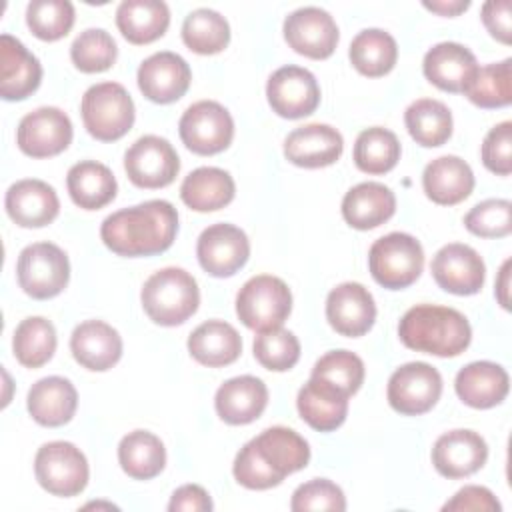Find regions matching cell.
I'll list each match as a JSON object with an SVG mask.
<instances>
[{"label":"cell","instance_id":"44","mask_svg":"<svg viewBox=\"0 0 512 512\" xmlns=\"http://www.w3.org/2000/svg\"><path fill=\"white\" fill-rule=\"evenodd\" d=\"M118 56L114 38L104 28H88L70 46V58L80 72L96 74L108 70Z\"/></svg>","mask_w":512,"mask_h":512},{"label":"cell","instance_id":"18","mask_svg":"<svg viewBox=\"0 0 512 512\" xmlns=\"http://www.w3.org/2000/svg\"><path fill=\"white\" fill-rule=\"evenodd\" d=\"M136 78L140 92L148 100L156 104H170L186 94L192 72L180 54L164 50L142 60Z\"/></svg>","mask_w":512,"mask_h":512},{"label":"cell","instance_id":"3","mask_svg":"<svg viewBox=\"0 0 512 512\" xmlns=\"http://www.w3.org/2000/svg\"><path fill=\"white\" fill-rule=\"evenodd\" d=\"M398 336L410 350L452 358L468 348L472 328L466 316L454 308L418 304L400 318Z\"/></svg>","mask_w":512,"mask_h":512},{"label":"cell","instance_id":"5","mask_svg":"<svg viewBox=\"0 0 512 512\" xmlns=\"http://www.w3.org/2000/svg\"><path fill=\"white\" fill-rule=\"evenodd\" d=\"M84 128L102 142L122 138L134 124V102L128 90L118 82H100L90 86L80 104Z\"/></svg>","mask_w":512,"mask_h":512},{"label":"cell","instance_id":"16","mask_svg":"<svg viewBox=\"0 0 512 512\" xmlns=\"http://www.w3.org/2000/svg\"><path fill=\"white\" fill-rule=\"evenodd\" d=\"M284 38L294 52L314 60H324L336 50L340 32L326 10L318 6H304L286 16Z\"/></svg>","mask_w":512,"mask_h":512},{"label":"cell","instance_id":"19","mask_svg":"<svg viewBox=\"0 0 512 512\" xmlns=\"http://www.w3.org/2000/svg\"><path fill=\"white\" fill-rule=\"evenodd\" d=\"M326 320L342 336H362L376 320V304L368 288L358 282H344L326 298Z\"/></svg>","mask_w":512,"mask_h":512},{"label":"cell","instance_id":"23","mask_svg":"<svg viewBox=\"0 0 512 512\" xmlns=\"http://www.w3.org/2000/svg\"><path fill=\"white\" fill-rule=\"evenodd\" d=\"M42 80L40 60L14 36H0V96L8 102L26 100Z\"/></svg>","mask_w":512,"mask_h":512},{"label":"cell","instance_id":"17","mask_svg":"<svg viewBox=\"0 0 512 512\" xmlns=\"http://www.w3.org/2000/svg\"><path fill=\"white\" fill-rule=\"evenodd\" d=\"M430 272L442 290L458 296L480 292L486 278V266L480 254L460 242L442 246L432 258Z\"/></svg>","mask_w":512,"mask_h":512},{"label":"cell","instance_id":"36","mask_svg":"<svg viewBox=\"0 0 512 512\" xmlns=\"http://www.w3.org/2000/svg\"><path fill=\"white\" fill-rule=\"evenodd\" d=\"M118 462L130 478L150 480L164 470L166 448L156 434L148 430H134L120 440Z\"/></svg>","mask_w":512,"mask_h":512},{"label":"cell","instance_id":"51","mask_svg":"<svg viewBox=\"0 0 512 512\" xmlns=\"http://www.w3.org/2000/svg\"><path fill=\"white\" fill-rule=\"evenodd\" d=\"M482 22L496 40H500L502 44H510V2L508 0L486 2L482 6Z\"/></svg>","mask_w":512,"mask_h":512},{"label":"cell","instance_id":"32","mask_svg":"<svg viewBox=\"0 0 512 512\" xmlns=\"http://www.w3.org/2000/svg\"><path fill=\"white\" fill-rule=\"evenodd\" d=\"M188 352L202 366H228L240 356L242 338L232 324L224 320H208L188 336Z\"/></svg>","mask_w":512,"mask_h":512},{"label":"cell","instance_id":"45","mask_svg":"<svg viewBox=\"0 0 512 512\" xmlns=\"http://www.w3.org/2000/svg\"><path fill=\"white\" fill-rule=\"evenodd\" d=\"M26 24L40 40H60L74 26V6L68 0H32L26 6Z\"/></svg>","mask_w":512,"mask_h":512},{"label":"cell","instance_id":"42","mask_svg":"<svg viewBox=\"0 0 512 512\" xmlns=\"http://www.w3.org/2000/svg\"><path fill=\"white\" fill-rule=\"evenodd\" d=\"M480 108H504L512 102V60L478 68L474 80L464 92Z\"/></svg>","mask_w":512,"mask_h":512},{"label":"cell","instance_id":"53","mask_svg":"<svg viewBox=\"0 0 512 512\" xmlns=\"http://www.w3.org/2000/svg\"><path fill=\"white\" fill-rule=\"evenodd\" d=\"M424 4V8H428V10H432V12H436V14H440V16H456V14H460V12H464L468 6H470V2L468 0H450V2H446V0H438V2H422Z\"/></svg>","mask_w":512,"mask_h":512},{"label":"cell","instance_id":"26","mask_svg":"<svg viewBox=\"0 0 512 512\" xmlns=\"http://www.w3.org/2000/svg\"><path fill=\"white\" fill-rule=\"evenodd\" d=\"M268 404L266 384L250 374L226 380L214 396L218 416L232 426L254 422Z\"/></svg>","mask_w":512,"mask_h":512},{"label":"cell","instance_id":"1","mask_svg":"<svg viewBox=\"0 0 512 512\" xmlns=\"http://www.w3.org/2000/svg\"><path fill=\"white\" fill-rule=\"evenodd\" d=\"M310 460L308 442L286 426H272L246 442L234 458V478L250 490L278 486L288 474L302 470Z\"/></svg>","mask_w":512,"mask_h":512},{"label":"cell","instance_id":"41","mask_svg":"<svg viewBox=\"0 0 512 512\" xmlns=\"http://www.w3.org/2000/svg\"><path fill=\"white\" fill-rule=\"evenodd\" d=\"M182 40L196 54H218L230 42L228 20L216 10L196 8L184 18Z\"/></svg>","mask_w":512,"mask_h":512},{"label":"cell","instance_id":"48","mask_svg":"<svg viewBox=\"0 0 512 512\" xmlns=\"http://www.w3.org/2000/svg\"><path fill=\"white\" fill-rule=\"evenodd\" d=\"M290 508L294 512H304V510H334L342 512L346 510V498L340 486L326 478H314L310 482L300 484L294 494Z\"/></svg>","mask_w":512,"mask_h":512},{"label":"cell","instance_id":"10","mask_svg":"<svg viewBox=\"0 0 512 512\" xmlns=\"http://www.w3.org/2000/svg\"><path fill=\"white\" fill-rule=\"evenodd\" d=\"M178 132L188 150L200 156H210L230 146L234 138V120L222 104L200 100L186 108L178 122Z\"/></svg>","mask_w":512,"mask_h":512},{"label":"cell","instance_id":"11","mask_svg":"<svg viewBox=\"0 0 512 512\" xmlns=\"http://www.w3.org/2000/svg\"><path fill=\"white\" fill-rule=\"evenodd\" d=\"M442 394L440 372L426 362H408L396 368L388 380V404L404 414L418 416L438 402Z\"/></svg>","mask_w":512,"mask_h":512},{"label":"cell","instance_id":"29","mask_svg":"<svg viewBox=\"0 0 512 512\" xmlns=\"http://www.w3.org/2000/svg\"><path fill=\"white\" fill-rule=\"evenodd\" d=\"M396 212L394 192L380 182H360L342 198V216L356 230H372Z\"/></svg>","mask_w":512,"mask_h":512},{"label":"cell","instance_id":"40","mask_svg":"<svg viewBox=\"0 0 512 512\" xmlns=\"http://www.w3.org/2000/svg\"><path fill=\"white\" fill-rule=\"evenodd\" d=\"M56 330L50 320L42 316L24 318L12 338V350L16 360L26 368H40L56 350Z\"/></svg>","mask_w":512,"mask_h":512},{"label":"cell","instance_id":"38","mask_svg":"<svg viewBox=\"0 0 512 512\" xmlns=\"http://www.w3.org/2000/svg\"><path fill=\"white\" fill-rule=\"evenodd\" d=\"M404 124L416 144L426 148L442 146L452 136V114L444 102L434 98L414 100L404 112Z\"/></svg>","mask_w":512,"mask_h":512},{"label":"cell","instance_id":"49","mask_svg":"<svg viewBox=\"0 0 512 512\" xmlns=\"http://www.w3.org/2000/svg\"><path fill=\"white\" fill-rule=\"evenodd\" d=\"M484 166L498 174L508 176L512 172V122H500L484 136L482 142Z\"/></svg>","mask_w":512,"mask_h":512},{"label":"cell","instance_id":"2","mask_svg":"<svg viewBox=\"0 0 512 512\" xmlns=\"http://www.w3.org/2000/svg\"><path fill=\"white\" fill-rule=\"evenodd\" d=\"M178 232V212L168 200H148L104 218L100 238L118 256H154L168 250Z\"/></svg>","mask_w":512,"mask_h":512},{"label":"cell","instance_id":"8","mask_svg":"<svg viewBox=\"0 0 512 512\" xmlns=\"http://www.w3.org/2000/svg\"><path fill=\"white\" fill-rule=\"evenodd\" d=\"M34 474L38 484L62 498L80 494L88 484V460L78 446L64 440L46 442L34 458Z\"/></svg>","mask_w":512,"mask_h":512},{"label":"cell","instance_id":"12","mask_svg":"<svg viewBox=\"0 0 512 512\" xmlns=\"http://www.w3.org/2000/svg\"><path fill=\"white\" fill-rule=\"evenodd\" d=\"M124 170L138 188H164L174 182L180 158L166 138L146 134L126 150Z\"/></svg>","mask_w":512,"mask_h":512},{"label":"cell","instance_id":"39","mask_svg":"<svg viewBox=\"0 0 512 512\" xmlns=\"http://www.w3.org/2000/svg\"><path fill=\"white\" fill-rule=\"evenodd\" d=\"M400 142L396 134L382 126L366 128L354 142V164L366 174H386L400 160Z\"/></svg>","mask_w":512,"mask_h":512},{"label":"cell","instance_id":"9","mask_svg":"<svg viewBox=\"0 0 512 512\" xmlns=\"http://www.w3.org/2000/svg\"><path fill=\"white\" fill-rule=\"evenodd\" d=\"M16 276L20 288L28 296L48 300L66 288L70 280V262L60 246L52 242H36L20 252Z\"/></svg>","mask_w":512,"mask_h":512},{"label":"cell","instance_id":"52","mask_svg":"<svg viewBox=\"0 0 512 512\" xmlns=\"http://www.w3.org/2000/svg\"><path fill=\"white\" fill-rule=\"evenodd\" d=\"M168 510L170 512H206L212 510V500L208 496V492L198 486V484H184L180 488L174 490L170 502H168Z\"/></svg>","mask_w":512,"mask_h":512},{"label":"cell","instance_id":"30","mask_svg":"<svg viewBox=\"0 0 512 512\" xmlns=\"http://www.w3.org/2000/svg\"><path fill=\"white\" fill-rule=\"evenodd\" d=\"M300 418L318 432L340 428L348 414V396L330 384L312 378L300 388L296 398Z\"/></svg>","mask_w":512,"mask_h":512},{"label":"cell","instance_id":"21","mask_svg":"<svg viewBox=\"0 0 512 512\" xmlns=\"http://www.w3.org/2000/svg\"><path fill=\"white\" fill-rule=\"evenodd\" d=\"M476 56L458 42H440L424 54L422 72L430 84L444 92H466L478 72Z\"/></svg>","mask_w":512,"mask_h":512},{"label":"cell","instance_id":"27","mask_svg":"<svg viewBox=\"0 0 512 512\" xmlns=\"http://www.w3.org/2000/svg\"><path fill=\"white\" fill-rule=\"evenodd\" d=\"M454 388L464 404L484 410L500 404L506 398L510 380L508 372L500 364L478 360L466 364L456 374Z\"/></svg>","mask_w":512,"mask_h":512},{"label":"cell","instance_id":"43","mask_svg":"<svg viewBox=\"0 0 512 512\" xmlns=\"http://www.w3.org/2000/svg\"><path fill=\"white\" fill-rule=\"evenodd\" d=\"M310 376L330 384L350 398L364 382V362L350 350H332L316 360Z\"/></svg>","mask_w":512,"mask_h":512},{"label":"cell","instance_id":"35","mask_svg":"<svg viewBox=\"0 0 512 512\" xmlns=\"http://www.w3.org/2000/svg\"><path fill=\"white\" fill-rule=\"evenodd\" d=\"M72 202L84 210H98L114 200L118 184L112 170L96 160H82L66 174Z\"/></svg>","mask_w":512,"mask_h":512},{"label":"cell","instance_id":"33","mask_svg":"<svg viewBox=\"0 0 512 512\" xmlns=\"http://www.w3.org/2000/svg\"><path fill=\"white\" fill-rule=\"evenodd\" d=\"M170 10L162 0H124L116 8V26L132 44H150L164 36Z\"/></svg>","mask_w":512,"mask_h":512},{"label":"cell","instance_id":"13","mask_svg":"<svg viewBox=\"0 0 512 512\" xmlns=\"http://www.w3.org/2000/svg\"><path fill=\"white\" fill-rule=\"evenodd\" d=\"M72 134V122L66 112L56 106H42L20 120L16 144L26 156L50 158L70 146Z\"/></svg>","mask_w":512,"mask_h":512},{"label":"cell","instance_id":"15","mask_svg":"<svg viewBox=\"0 0 512 512\" xmlns=\"http://www.w3.org/2000/svg\"><path fill=\"white\" fill-rule=\"evenodd\" d=\"M196 256L208 274L226 278L236 274L248 262L250 242L244 230L234 224H212L198 236Z\"/></svg>","mask_w":512,"mask_h":512},{"label":"cell","instance_id":"34","mask_svg":"<svg viewBox=\"0 0 512 512\" xmlns=\"http://www.w3.org/2000/svg\"><path fill=\"white\" fill-rule=\"evenodd\" d=\"M236 186L232 176L216 166H202L192 170L180 186L182 202L196 212H214L228 206L234 198Z\"/></svg>","mask_w":512,"mask_h":512},{"label":"cell","instance_id":"37","mask_svg":"<svg viewBox=\"0 0 512 512\" xmlns=\"http://www.w3.org/2000/svg\"><path fill=\"white\" fill-rule=\"evenodd\" d=\"M352 66L370 78L388 74L398 58V46L392 34L380 28H366L358 32L348 50Z\"/></svg>","mask_w":512,"mask_h":512},{"label":"cell","instance_id":"6","mask_svg":"<svg viewBox=\"0 0 512 512\" xmlns=\"http://www.w3.org/2000/svg\"><path fill=\"white\" fill-rule=\"evenodd\" d=\"M368 268L380 286L388 290L408 288L424 268L422 244L406 232H390L370 246Z\"/></svg>","mask_w":512,"mask_h":512},{"label":"cell","instance_id":"20","mask_svg":"<svg viewBox=\"0 0 512 512\" xmlns=\"http://www.w3.org/2000/svg\"><path fill=\"white\" fill-rule=\"evenodd\" d=\"M488 458L486 440L472 430H450L432 446V464L444 478H466Z\"/></svg>","mask_w":512,"mask_h":512},{"label":"cell","instance_id":"24","mask_svg":"<svg viewBox=\"0 0 512 512\" xmlns=\"http://www.w3.org/2000/svg\"><path fill=\"white\" fill-rule=\"evenodd\" d=\"M6 212L22 228L48 226L60 212V202L50 184L36 178L14 182L6 190Z\"/></svg>","mask_w":512,"mask_h":512},{"label":"cell","instance_id":"28","mask_svg":"<svg viewBox=\"0 0 512 512\" xmlns=\"http://www.w3.org/2000/svg\"><path fill=\"white\" fill-rule=\"evenodd\" d=\"M26 406L34 422L56 428L72 420L78 406V392L70 380L62 376H46L32 384Z\"/></svg>","mask_w":512,"mask_h":512},{"label":"cell","instance_id":"46","mask_svg":"<svg viewBox=\"0 0 512 512\" xmlns=\"http://www.w3.org/2000/svg\"><path fill=\"white\" fill-rule=\"evenodd\" d=\"M254 358L272 372L290 370L300 358L298 338L284 328H272L258 332L254 338Z\"/></svg>","mask_w":512,"mask_h":512},{"label":"cell","instance_id":"22","mask_svg":"<svg viewBox=\"0 0 512 512\" xmlns=\"http://www.w3.org/2000/svg\"><path fill=\"white\" fill-rule=\"evenodd\" d=\"M344 150L342 134L330 124H306L284 140V156L300 168H324L334 164Z\"/></svg>","mask_w":512,"mask_h":512},{"label":"cell","instance_id":"25","mask_svg":"<svg viewBox=\"0 0 512 512\" xmlns=\"http://www.w3.org/2000/svg\"><path fill=\"white\" fill-rule=\"evenodd\" d=\"M74 360L92 372L110 370L122 356V338L116 328L102 320L78 324L70 336Z\"/></svg>","mask_w":512,"mask_h":512},{"label":"cell","instance_id":"4","mask_svg":"<svg viewBox=\"0 0 512 512\" xmlns=\"http://www.w3.org/2000/svg\"><path fill=\"white\" fill-rule=\"evenodd\" d=\"M140 300L152 322L160 326H178L198 310L200 290L190 272L168 266L154 272L144 282Z\"/></svg>","mask_w":512,"mask_h":512},{"label":"cell","instance_id":"47","mask_svg":"<svg viewBox=\"0 0 512 512\" xmlns=\"http://www.w3.org/2000/svg\"><path fill=\"white\" fill-rule=\"evenodd\" d=\"M464 226L480 238H502L512 230V204L504 198H490L476 204L466 216Z\"/></svg>","mask_w":512,"mask_h":512},{"label":"cell","instance_id":"50","mask_svg":"<svg viewBox=\"0 0 512 512\" xmlns=\"http://www.w3.org/2000/svg\"><path fill=\"white\" fill-rule=\"evenodd\" d=\"M444 512H452V510H458V512H466V510H474V512H498L500 510V502L496 500V496L484 488V486H464L460 488L452 500H448L444 506H442Z\"/></svg>","mask_w":512,"mask_h":512},{"label":"cell","instance_id":"7","mask_svg":"<svg viewBox=\"0 0 512 512\" xmlns=\"http://www.w3.org/2000/svg\"><path fill=\"white\" fill-rule=\"evenodd\" d=\"M292 310V294L284 280L260 274L244 282L236 294V314L250 330L280 328Z\"/></svg>","mask_w":512,"mask_h":512},{"label":"cell","instance_id":"54","mask_svg":"<svg viewBox=\"0 0 512 512\" xmlns=\"http://www.w3.org/2000/svg\"><path fill=\"white\" fill-rule=\"evenodd\" d=\"M510 260H506L504 264H502V268H500V278H498V282H496V296H498V300H500V304H502V308H510V304H508V278H510Z\"/></svg>","mask_w":512,"mask_h":512},{"label":"cell","instance_id":"31","mask_svg":"<svg viewBox=\"0 0 512 512\" xmlns=\"http://www.w3.org/2000/svg\"><path fill=\"white\" fill-rule=\"evenodd\" d=\"M422 186L432 202L452 206L468 198L474 190V172L458 156H440L426 164Z\"/></svg>","mask_w":512,"mask_h":512},{"label":"cell","instance_id":"14","mask_svg":"<svg viewBox=\"0 0 512 512\" xmlns=\"http://www.w3.org/2000/svg\"><path fill=\"white\" fill-rule=\"evenodd\" d=\"M266 96L270 108L288 120L312 114L320 104V86L314 74L302 66H282L268 78Z\"/></svg>","mask_w":512,"mask_h":512}]
</instances>
